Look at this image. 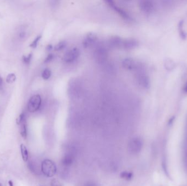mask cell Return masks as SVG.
I'll return each mask as SVG.
<instances>
[{"instance_id": "6da1fadb", "label": "cell", "mask_w": 187, "mask_h": 186, "mask_svg": "<svg viewBox=\"0 0 187 186\" xmlns=\"http://www.w3.org/2000/svg\"><path fill=\"white\" fill-rule=\"evenodd\" d=\"M42 172L46 176L48 177H52L55 175L57 168L52 161L50 159H44L41 164Z\"/></svg>"}, {"instance_id": "7a4b0ae2", "label": "cell", "mask_w": 187, "mask_h": 186, "mask_svg": "<svg viewBox=\"0 0 187 186\" xmlns=\"http://www.w3.org/2000/svg\"><path fill=\"white\" fill-rule=\"evenodd\" d=\"M42 99L39 94L31 97L28 104V109L31 113H34L38 110L41 106Z\"/></svg>"}, {"instance_id": "3957f363", "label": "cell", "mask_w": 187, "mask_h": 186, "mask_svg": "<svg viewBox=\"0 0 187 186\" xmlns=\"http://www.w3.org/2000/svg\"><path fill=\"white\" fill-rule=\"evenodd\" d=\"M80 51L79 49L75 47L70 49L64 55L63 60L66 63H72L75 61L79 58Z\"/></svg>"}, {"instance_id": "277c9868", "label": "cell", "mask_w": 187, "mask_h": 186, "mask_svg": "<svg viewBox=\"0 0 187 186\" xmlns=\"http://www.w3.org/2000/svg\"><path fill=\"white\" fill-rule=\"evenodd\" d=\"M94 55L96 61L102 63L105 62L107 58V51L106 49L102 46H98L95 49L94 53Z\"/></svg>"}, {"instance_id": "5b68a950", "label": "cell", "mask_w": 187, "mask_h": 186, "mask_svg": "<svg viewBox=\"0 0 187 186\" xmlns=\"http://www.w3.org/2000/svg\"><path fill=\"white\" fill-rule=\"evenodd\" d=\"M106 3H107L108 5L111 8H112V9H113L114 11L117 12L123 18L125 19V20H130L131 19L129 15H128V13L125 11H124L123 9H121V8L116 6L113 1H106Z\"/></svg>"}, {"instance_id": "8992f818", "label": "cell", "mask_w": 187, "mask_h": 186, "mask_svg": "<svg viewBox=\"0 0 187 186\" xmlns=\"http://www.w3.org/2000/svg\"><path fill=\"white\" fill-rule=\"evenodd\" d=\"M97 36L94 33H90L85 37L83 41V45L84 48H88L93 46L94 44L96 43L97 41Z\"/></svg>"}, {"instance_id": "52a82bcc", "label": "cell", "mask_w": 187, "mask_h": 186, "mask_svg": "<svg viewBox=\"0 0 187 186\" xmlns=\"http://www.w3.org/2000/svg\"><path fill=\"white\" fill-rule=\"evenodd\" d=\"M122 66L125 69L129 71H132L137 67V64L134 60L131 58H125L122 62Z\"/></svg>"}, {"instance_id": "ba28073f", "label": "cell", "mask_w": 187, "mask_h": 186, "mask_svg": "<svg viewBox=\"0 0 187 186\" xmlns=\"http://www.w3.org/2000/svg\"><path fill=\"white\" fill-rule=\"evenodd\" d=\"M141 149V143L138 139H134L129 144V149L132 153L139 151Z\"/></svg>"}, {"instance_id": "9c48e42d", "label": "cell", "mask_w": 187, "mask_h": 186, "mask_svg": "<svg viewBox=\"0 0 187 186\" xmlns=\"http://www.w3.org/2000/svg\"><path fill=\"white\" fill-rule=\"evenodd\" d=\"M139 8L145 13H149L152 11L153 5L148 1H142L139 2Z\"/></svg>"}, {"instance_id": "30bf717a", "label": "cell", "mask_w": 187, "mask_h": 186, "mask_svg": "<svg viewBox=\"0 0 187 186\" xmlns=\"http://www.w3.org/2000/svg\"><path fill=\"white\" fill-rule=\"evenodd\" d=\"M123 41L118 36H113L109 39L110 45L113 48H119L122 46Z\"/></svg>"}, {"instance_id": "8fae6325", "label": "cell", "mask_w": 187, "mask_h": 186, "mask_svg": "<svg viewBox=\"0 0 187 186\" xmlns=\"http://www.w3.org/2000/svg\"><path fill=\"white\" fill-rule=\"evenodd\" d=\"M137 42L134 39H128L123 41L122 46L126 49H131L137 46Z\"/></svg>"}, {"instance_id": "7c38bea8", "label": "cell", "mask_w": 187, "mask_h": 186, "mask_svg": "<svg viewBox=\"0 0 187 186\" xmlns=\"http://www.w3.org/2000/svg\"><path fill=\"white\" fill-rule=\"evenodd\" d=\"M137 83L141 87H147L148 84V79L143 74L140 73L137 74Z\"/></svg>"}, {"instance_id": "4fadbf2b", "label": "cell", "mask_w": 187, "mask_h": 186, "mask_svg": "<svg viewBox=\"0 0 187 186\" xmlns=\"http://www.w3.org/2000/svg\"><path fill=\"white\" fill-rule=\"evenodd\" d=\"M73 156L71 154H66L62 159V164L65 166H70L73 163Z\"/></svg>"}, {"instance_id": "5bb4252c", "label": "cell", "mask_w": 187, "mask_h": 186, "mask_svg": "<svg viewBox=\"0 0 187 186\" xmlns=\"http://www.w3.org/2000/svg\"><path fill=\"white\" fill-rule=\"evenodd\" d=\"M19 126H20V133H21V136H22L24 138H26V136H27V128H26V119L21 122Z\"/></svg>"}, {"instance_id": "9a60e30c", "label": "cell", "mask_w": 187, "mask_h": 186, "mask_svg": "<svg viewBox=\"0 0 187 186\" xmlns=\"http://www.w3.org/2000/svg\"><path fill=\"white\" fill-rule=\"evenodd\" d=\"M133 176L134 175L132 174V172L128 171H123L120 174V177H121L122 179L126 181H130L133 178Z\"/></svg>"}, {"instance_id": "2e32d148", "label": "cell", "mask_w": 187, "mask_h": 186, "mask_svg": "<svg viewBox=\"0 0 187 186\" xmlns=\"http://www.w3.org/2000/svg\"><path fill=\"white\" fill-rule=\"evenodd\" d=\"M21 156H22L23 160H24V162H26V161H28L29 155H28V151L27 148H26V147L24 144H21Z\"/></svg>"}, {"instance_id": "e0dca14e", "label": "cell", "mask_w": 187, "mask_h": 186, "mask_svg": "<svg viewBox=\"0 0 187 186\" xmlns=\"http://www.w3.org/2000/svg\"><path fill=\"white\" fill-rule=\"evenodd\" d=\"M51 75H52L51 71L48 68L44 69L42 73V76L44 80H48L50 78Z\"/></svg>"}, {"instance_id": "ac0fdd59", "label": "cell", "mask_w": 187, "mask_h": 186, "mask_svg": "<svg viewBox=\"0 0 187 186\" xmlns=\"http://www.w3.org/2000/svg\"><path fill=\"white\" fill-rule=\"evenodd\" d=\"M66 46V42L65 41H62L57 43L55 45L54 49L55 50L60 51L62 50L63 49L65 48Z\"/></svg>"}, {"instance_id": "d6986e66", "label": "cell", "mask_w": 187, "mask_h": 186, "mask_svg": "<svg viewBox=\"0 0 187 186\" xmlns=\"http://www.w3.org/2000/svg\"><path fill=\"white\" fill-rule=\"evenodd\" d=\"M16 80V76L14 73H11L8 74L6 78V81L7 83L11 84L14 83L15 80Z\"/></svg>"}, {"instance_id": "ffe728a7", "label": "cell", "mask_w": 187, "mask_h": 186, "mask_svg": "<svg viewBox=\"0 0 187 186\" xmlns=\"http://www.w3.org/2000/svg\"><path fill=\"white\" fill-rule=\"evenodd\" d=\"M25 119H25V114L24 113L21 114V115H19L18 118H17V119H16V124L19 125L21 122L24 121Z\"/></svg>"}, {"instance_id": "44dd1931", "label": "cell", "mask_w": 187, "mask_h": 186, "mask_svg": "<svg viewBox=\"0 0 187 186\" xmlns=\"http://www.w3.org/2000/svg\"><path fill=\"white\" fill-rule=\"evenodd\" d=\"M42 36H39L38 37H37L36 39H34V41L32 42L31 44L30 45V46L31 47H32L33 48H36L37 45V44H38V42L39 41V40L41 38Z\"/></svg>"}, {"instance_id": "7402d4cb", "label": "cell", "mask_w": 187, "mask_h": 186, "mask_svg": "<svg viewBox=\"0 0 187 186\" xmlns=\"http://www.w3.org/2000/svg\"><path fill=\"white\" fill-rule=\"evenodd\" d=\"M31 58H32V54H29L28 56H23V61L25 63V64H29Z\"/></svg>"}, {"instance_id": "603a6c76", "label": "cell", "mask_w": 187, "mask_h": 186, "mask_svg": "<svg viewBox=\"0 0 187 186\" xmlns=\"http://www.w3.org/2000/svg\"><path fill=\"white\" fill-rule=\"evenodd\" d=\"M51 186H62V185L57 180L53 179L51 182Z\"/></svg>"}, {"instance_id": "cb8c5ba5", "label": "cell", "mask_w": 187, "mask_h": 186, "mask_svg": "<svg viewBox=\"0 0 187 186\" xmlns=\"http://www.w3.org/2000/svg\"><path fill=\"white\" fill-rule=\"evenodd\" d=\"M52 58H53V56L52 54H50L47 56V58H46V60H45V62H47L50 61L51 60H52Z\"/></svg>"}, {"instance_id": "d4e9b609", "label": "cell", "mask_w": 187, "mask_h": 186, "mask_svg": "<svg viewBox=\"0 0 187 186\" xmlns=\"http://www.w3.org/2000/svg\"><path fill=\"white\" fill-rule=\"evenodd\" d=\"M85 186H97V185L96 184L93 183V182H90V183L87 184Z\"/></svg>"}, {"instance_id": "484cf974", "label": "cell", "mask_w": 187, "mask_h": 186, "mask_svg": "<svg viewBox=\"0 0 187 186\" xmlns=\"http://www.w3.org/2000/svg\"><path fill=\"white\" fill-rule=\"evenodd\" d=\"M3 85V80L2 78H1V76H0V89H2Z\"/></svg>"}, {"instance_id": "4316f807", "label": "cell", "mask_w": 187, "mask_h": 186, "mask_svg": "<svg viewBox=\"0 0 187 186\" xmlns=\"http://www.w3.org/2000/svg\"><path fill=\"white\" fill-rule=\"evenodd\" d=\"M20 37L21 38H23V37H25V33L24 32H21L20 33Z\"/></svg>"}, {"instance_id": "83f0119b", "label": "cell", "mask_w": 187, "mask_h": 186, "mask_svg": "<svg viewBox=\"0 0 187 186\" xmlns=\"http://www.w3.org/2000/svg\"><path fill=\"white\" fill-rule=\"evenodd\" d=\"M8 184H9V186H13V183L11 181H9L8 182Z\"/></svg>"}, {"instance_id": "f1b7e54d", "label": "cell", "mask_w": 187, "mask_h": 186, "mask_svg": "<svg viewBox=\"0 0 187 186\" xmlns=\"http://www.w3.org/2000/svg\"><path fill=\"white\" fill-rule=\"evenodd\" d=\"M0 186H2V184H0Z\"/></svg>"}]
</instances>
